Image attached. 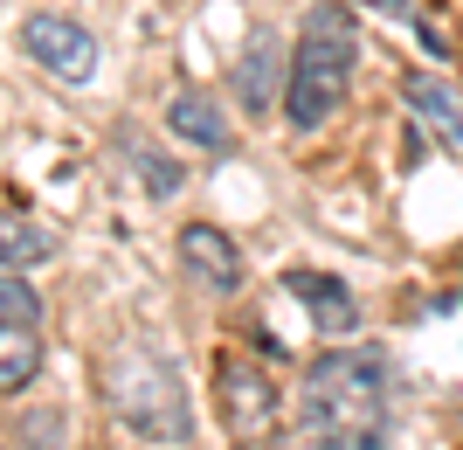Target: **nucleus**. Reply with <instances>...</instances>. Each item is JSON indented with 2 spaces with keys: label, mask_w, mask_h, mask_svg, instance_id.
I'll return each instance as SVG.
<instances>
[{
  "label": "nucleus",
  "mask_w": 463,
  "mask_h": 450,
  "mask_svg": "<svg viewBox=\"0 0 463 450\" xmlns=\"http://www.w3.org/2000/svg\"><path fill=\"white\" fill-rule=\"evenodd\" d=\"M49 256H56V229H42L28 208H7V201H0V271L28 277V263H49Z\"/></svg>",
  "instance_id": "9b49d317"
},
{
  "label": "nucleus",
  "mask_w": 463,
  "mask_h": 450,
  "mask_svg": "<svg viewBox=\"0 0 463 450\" xmlns=\"http://www.w3.org/2000/svg\"><path fill=\"white\" fill-rule=\"evenodd\" d=\"M298 430L311 450H381L387 436V360L381 347H332L305 368Z\"/></svg>",
  "instance_id": "f257e3e1"
},
{
  "label": "nucleus",
  "mask_w": 463,
  "mask_h": 450,
  "mask_svg": "<svg viewBox=\"0 0 463 450\" xmlns=\"http://www.w3.org/2000/svg\"><path fill=\"white\" fill-rule=\"evenodd\" d=\"M166 125H174L180 139H194L201 153H229L235 146V125L222 118V104H214L208 91H180V98L166 104Z\"/></svg>",
  "instance_id": "9d476101"
},
{
  "label": "nucleus",
  "mask_w": 463,
  "mask_h": 450,
  "mask_svg": "<svg viewBox=\"0 0 463 450\" xmlns=\"http://www.w3.org/2000/svg\"><path fill=\"white\" fill-rule=\"evenodd\" d=\"M180 271L208 298L242 292V250H235V235L214 229V222H187V229H180Z\"/></svg>",
  "instance_id": "423d86ee"
},
{
  "label": "nucleus",
  "mask_w": 463,
  "mask_h": 450,
  "mask_svg": "<svg viewBox=\"0 0 463 450\" xmlns=\"http://www.w3.org/2000/svg\"><path fill=\"white\" fill-rule=\"evenodd\" d=\"M284 49H277L270 28H250V42H242V62H235V98H242V111L263 118L277 98H284Z\"/></svg>",
  "instance_id": "0eeeda50"
},
{
  "label": "nucleus",
  "mask_w": 463,
  "mask_h": 450,
  "mask_svg": "<svg viewBox=\"0 0 463 450\" xmlns=\"http://www.w3.org/2000/svg\"><path fill=\"white\" fill-rule=\"evenodd\" d=\"M0 326H35L42 333V292L21 271H0Z\"/></svg>",
  "instance_id": "4468645a"
},
{
  "label": "nucleus",
  "mask_w": 463,
  "mask_h": 450,
  "mask_svg": "<svg viewBox=\"0 0 463 450\" xmlns=\"http://www.w3.org/2000/svg\"><path fill=\"white\" fill-rule=\"evenodd\" d=\"M360 56H367V35H360V14L346 0H318L290 42V70H284V125L290 132H326L339 104H346L353 77H360Z\"/></svg>",
  "instance_id": "f03ea898"
},
{
  "label": "nucleus",
  "mask_w": 463,
  "mask_h": 450,
  "mask_svg": "<svg viewBox=\"0 0 463 450\" xmlns=\"http://www.w3.org/2000/svg\"><path fill=\"white\" fill-rule=\"evenodd\" d=\"M284 284H290V298L311 312V326H318L326 340H339V333H353V326H360V298H353L332 271H290Z\"/></svg>",
  "instance_id": "6e6552de"
},
{
  "label": "nucleus",
  "mask_w": 463,
  "mask_h": 450,
  "mask_svg": "<svg viewBox=\"0 0 463 450\" xmlns=\"http://www.w3.org/2000/svg\"><path fill=\"white\" fill-rule=\"evenodd\" d=\"M214 416H222V430H229L235 450H277L284 430H290V409H284V395H277V381L256 360H242V353L214 360Z\"/></svg>",
  "instance_id": "20e7f679"
},
{
  "label": "nucleus",
  "mask_w": 463,
  "mask_h": 450,
  "mask_svg": "<svg viewBox=\"0 0 463 450\" xmlns=\"http://www.w3.org/2000/svg\"><path fill=\"white\" fill-rule=\"evenodd\" d=\"M118 146H125V159L138 167V180H146V195H153V201H174V195H180V167H174L166 153H153V146H146V139H132V132L118 139Z\"/></svg>",
  "instance_id": "ddd939ff"
},
{
  "label": "nucleus",
  "mask_w": 463,
  "mask_h": 450,
  "mask_svg": "<svg viewBox=\"0 0 463 450\" xmlns=\"http://www.w3.org/2000/svg\"><path fill=\"white\" fill-rule=\"evenodd\" d=\"M367 7H381V14H394V21H402V28H415V35H422V49H429V56H443V35H436V28H429V21H422V0H367Z\"/></svg>",
  "instance_id": "2eb2a0df"
},
{
  "label": "nucleus",
  "mask_w": 463,
  "mask_h": 450,
  "mask_svg": "<svg viewBox=\"0 0 463 450\" xmlns=\"http://www.w3.org/2000/svg\"><path fill=\"white\" fill-rule=\"evenodd\" d=\"M104 395H111V416L138 444H187L194 436V409H187V381L159 347L146 340H118L104 353Z\"/></svg>",
  "instance_id": "7ed1b4c3"
},
{
  "label": "nucleus",
  "mask_w": 463,
  "mask_h": 450,
  "mask_svg": "<svg viewBox=\"0 0 463 450\" xmlns=\"http://www.w3.org/2000/svg\"><path fill=\"white\" fill-rule=\"evenodd\" d=\"M42 374V333L35 326H0V395H21Z\"/></svg>",
  "instance_id": "f8f14e48"
},
{
  "label": "nucleus",
  "mask_w": 463,
  "mask_h": 450,
  "mask_svg": "<svg viewBox=\"0 0 463 450\" xmlns=\"http://www.w3.org/2000/svg\"><path fill=\"white\" fill-rule=\"evenodd\" d=\"M21 56L56 83H90L97 77V35L70 14H28L21 21Z\"/></svg>",
  "instance_id": "39448f33"
},
{
  "label": "nucleus",
  "mask_w": 463,
  "mask_h": 450,
  "mask_svg": "<svg viewBox=\"0 0 463 450\" xmlns=\"http://www.w3.org/2000/svg\"><path fill=\"white\" fill-rule=\"evenodd\" d=\"M402 98H408V111L422 118V125L443 139V146H463V91H457V83L415 77V70H408V77H402Z\"/></svg>",
  "instance_id": "1a4fd4ad"
}]
</instances>
